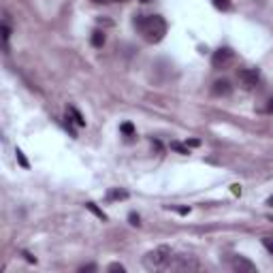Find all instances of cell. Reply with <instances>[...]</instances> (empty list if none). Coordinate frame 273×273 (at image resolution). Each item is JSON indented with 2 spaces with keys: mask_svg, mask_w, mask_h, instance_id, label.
I'll return each instance as SVG.
<instances>
[{
  "mask_svg": "<svg viewBox=\"0 0 273 273\" xmlns=\"http://www.w3.org/2000/svg\"><path fill=\"white\" fill-rule=\"evenodd\" d=\"M79 271H82V273H85V271H96V265H85V267H82Z\"/></svg>",
  "mask_w": 273,
  "mask_h": 273,
  "instance_id": "21",
  "label": "cell"
},
{
  "mask_svg": "<svg viewBox=\"0 0 273 273\" xmlns=\"http://www.w3.org/2000/svg\"><path fill=\"white\" fill-rule=\"evenodd\" d=\"M105 41H107V36H105L103 30H94V32H92V45L94 47H103Z\"/></svg>",
  "mask_w": 273,
  "mask_h": 273,
  "instance_id": "8",
  "label": "cell"
},
{
  "mask_svg": "<svg viewBox=\"0 0 273 273\" xmlns=\"http://www.w3.org/2000/svg\"><path fill=\"white\" fill-rule=\"evenodd\" d=\"M109 198H128V192L126 190H111L109 192Z\"/></svg>",
  "mask_w": 273,
  "mask_h": 273,
  "instance_id": "15",
  "label": "cell"
},
{
  "mask_svg": "<svg viewBox=\"0 0 273 273\" xmlns=\"http://www.w3.org/2000/svg\"><path fill=\"white\" fill-rule=\"evenodd\" d=\"M237 79H239V85L244 90H252L254 85L258 83L260 73H258V68H241L237 73Z\"/></svg>",
  "mask_w": 273,
  "mask_h": 273,
  "instance_id": "4",
  "label": "cell"
},
{
  "mask_svg": "<svg viewBox=\"0 0 273 273\" xmlns=\"http://www.w3.org/2000/svg\"><path fill=\"white\" fill-rule=\"evenodd\" d=\"M128 220H130V224H133V226H139L141 224V220H139V216H136V214H130Z\"/></svg>",
  "mask_w": 273,
  "mask_h": 273,
  "instance_id": "19",
  "label": "cell"
},
{
  "mask_svg": "<svg viewBox=\"0 0 273 273\" xmlns=\"http://www.w3.org/2000/svg\"><path fill=\"white\" fill-rule=\"evenodd\" d=\"M186 145H188V147H198V145H201V141H198V139H190V141H186Z\"/></svg>",
  "mask_w": 273,
  "mask_h": 273,
  "instance_id": "20",
  "label": "cell"
},
{
  "mask_svg": "<svg viewBox=\"0 0 273 273\" xmlns=\"http://www.w3.org/2000/svg\"><path fill=\"white\" fill-rule=\"evenodd\" d=\"M15 154H17V160H20V164L24 166V169H28V160H26V156H24V152L22 150H15Z\"/></svg>",
  "mask_w": 273,
  "mask_h": 273,
  "instance_id": "16",
  "label": "cell"
},
{
  "mask_svg": "<svg viewBox=\"0 0 273 273\" xmlns=\"http://www.w3.org/2000/svg\"><path fill=\"white\" fill-rule=\"evenodd\" d=\"M267 113H273V98L267 101Z\"/></svg>",
  "mask_w": 273,
  "mask_h": 273,
  "instance_id": "22",
  "label": "cell"
},
{
  "mask_svg": "<svg viewBox=\"0 0 273 273\" xmlns=\"http://www.w3.org/2000/svg\"><path fill=\"white\" fill-rule=\"evenodd\" d=\"M9 36H11V28H9V22L4 20L2 22V41H4V47H7V43H9Z\"/></svg>",
  "mask_w": 273,
  "mask_h": 273,
  "instance_id": "14",
  "label": "cell"
},
{
  "mask_svg": "<svg viewBox=\"0 0 273 273\" xmlns=\"http://www.w3.org/2000/svg\"><path fill=\"white\" fill-rule=\"evenodd\" d=\"M166 269H173V271H194V269H198V263L192 256H173Z\"/></svg>",
  "mask_w": 273,
  "mask_h": 273,
  "instance_id": "5",
  "label": "cell"
},
{
  "mask_svg": "<svg viewBox=\"0 0 273 273\" xmlns=\"http://www.w3.org/2000/svg\"><path fill=\"white\" fill-rule=\"evenodd\" d=\"M133 26L143 34L147 43H160L166 34V22L160 15H135Z\"/></svg>",
  "mask_w": 273,
  "mask_h": 273,
  "instance_id": "1",
  "label": "cell"
},
{
  "mask_svg": "<svg viewBox=\"0 0 273 273\" xmlns=\"http://www.w3.org/2000/svg\"><path fill=\"white\" fill-rule=\"evenodd\" d=\"M231 267L239 273H256V265L252 260H247L246 256H233L231 258Z\"/></svg>",
  "mask_w": 273,
  "mask_h": 273,
  "instance_id": "6",
  "label": "cell"
},
{
  "mask_svg": "<svg viewBox=\"0 0 273 273\" xmlns=\"http://www.w3.org/2000/svg\"><path fill=\"white\" fill-rule=\"evenodd\" d=\"M231 190H233L235 196H241V188H239V186H231Z\"/></svg>",
  "mask_w": 273,
  "mask_h": 273,
  "instance_id": "23",
  "label": "cell"
},
{
  "mask_svg": "<svg viewBox=\"0 0 273 273\" xmlns=\"http://www.w3.org/2000/svg\"><path fill=\"white\" fill-rule=\"evenodd\" d=\"M212 92H214L216 96H228L233 92V85H231L228 79H218V82H214Z\"/></svg>",
  "mask_w": 273,
  "mask_h": 273,
  "instance_id": "7",
  "label": "cell"
},
{
  "mask_svg": "<svg viewBox=\"0 0 273 273\" xmlns=\"http://www.w3.org/2000/svg\"><path fill=\"white\" fill-rule=\"evenodd\" d=\"M85 207H88V209H90V212L94 214V216H98V218H101V220H107V214H105L103 209H98V207H96V203H92V201H90V203H85Z\"/></svg>",
  "mask_w": 273,
  "mask_h": 273,
  "instance_id": "10",
  "label": "cell"
},
{
  "mask_svg": "<svg viewBox=\"0 0 273 273\" xmlns=\"http://www.w3.org/2000/svg\"><path fill=\"white\" fill-rule=\"evenodd\" d=\"M267 203H269V205H273V196H271V198H269V201H267Z\"/></svg>",
  "mask_w": 273,
  "mask_h": 273,
  "instance_id": "28",
  "label": "cell"
},
{
  "mask_svg": "<svg viewBox=\"0 0 273 273\" xmlns=\"http://www.w3.org/2000/svg\"><path fill=\"white\" fill-rule=\"evenodd\" d=\"M24 256H26V260H28V263H36V258H34V256H30L28 252H24Z\"/></svg>",
  "mask_w": 273,
  "mask_h": 273,
  "instance_id": "25",
  "label": "cell"
},
{
  "mask_svg": "<svg viewBox=\"0 0 273 273\" xmlns=\"http://www.w3.org/2000/svg\"><path fill=\"white\" fill-rule=\"evenodd\" d=\"M111 2H128V0H111Z\"/></svg>",
  "mask_w": 273,
  "mask_h": 273,
  "instance_id": "27",
  "label": "cell"
},
{
  "mask_svg": "<svg viewBox=\"0 0 273 273\" xmlns=\"http://www.w3.org/2000/svg\"><path fill=\"white\" fill-rule=\"evenodd\" d=\"M68 117H73V122L77 124V126H85V120H83V115L79 113V111L75 107H68Z\"/></svg>",
  "mask_w": 273,
  "mask_h": 273,
  "instance_id": "9",
  "label": "cell"
},
{
  "mask_svg": "<svg viewBox=\"0 0 273 273\" xmlns=\"http://www.w3.org/2000/svg\"><path fill=\"white\" fill-rule=\"evenodd\" d=\"M212 4L216 9H220V11H228L231 9V0H212Z\"/></svg>",
  "mask_w": 273,
  "mask_h": 273,
  "instance_id": "12",
  "label": "cell"
},
{
  "mask_svg": "<svg viewBox=\"0 0 273 273\" xmlns=\"http://www.w3.org/2000/svg\"><path fill=\"white\" fill-rule=\"evenodd\" d=\"M120 130H122V135H126V136H133L135 135V126L130 122H124L122 126H120Z\"/></svg>",
  "mask_w": 273,
  "mask_h": 273,
  "instance_id": "13",
  "label": "cell"
},
{
  "mask_svg": "<svg viewBox=\"0 0 273 273\" xmlns=\"http://www.w3.org/2000/svg\"><path fill=\"white\" fill-rule=\"evenodd\" d=\"M177 212H179V214H182V216H186V214H190V207H179V209H177Z\"/></svg>",
  "mask_w": 273,
  "mask_h": 273,
  "instance_id": "24",
  "label": "cell"
},
{
  "mask_svg": "<svg viewBox=\"0 0 273 273\" xmlns=\"http://www.w3.org/2000/svg\"><path fill=\"white\" fill-rule=\"evenodd\" d=\"M269 220H271V222H273V216H269Z\"/></svg>",
  "mask_w": 273,
  "mask_h": 273,
  "instance_id": "30",
  "label": "cell"
},
{
  "mask_svg": "<svg viewBox=\"0 0 273 273\" xmlns=\"http://www.w3.org/2000/svg\"><path fill=\"white\" fill-rule=\"evenodd\" d=\"M171 258H173L171 247L169 246H158L156 250L147 252L143 256V265H145V269H150V271H160V269H166V267H169Z\"/></svg>",
  "mask_w": 273,
  "mask_h": 273,
  "instance_id": "2",
  "label": "cell"
},
{
  "mask_svg": "<svg viewBox=\"0 0 273 273\" xmlns=\"http://www.w3.org/2000/svg\"><path fill=\"white\" fill-rule=\"evenodd\" d=\"M92 2H98V4H109L111 0H92Z\"/></svg>",
  "mask_w": 273,
  "mask_h": 273,
  "instance_id": "26",
  "label": "cell"
},
{
  "mask_svg": "<svg viewBox=\"0 0 273 273\" xmlns=\"http://www.w3.org/2000/svg\"><path fill=\"white\" fill-rule=\"evenodd\" d=\"M233 60H235V54H233V49L231 47H220V49H216L214 55H212V66L214 68H228L233 64Z\"/></svg>",
  "mask_w": 273,
  "mask_h": 273,
  "instance_id": "3",
  "label": "cell"
},
{
  "mask_svg": "<svg viewBox=\"0 0 273 273\" xmlns=\"http://www.w3.org/2000/svg\"><path fill=\"white\" fill-rule=\"evenodd\" d=\"M171 150H175L179 154H190V147L184 145V143H179V141H171Z\"/></svg>",
  "mask_w": 273,
  "mask_h": 273,
  "instance_id": "11",
  "label": "cell"
},
{
  "mask_svg": "<svg viewBox=\"0 0 273 273\" xmlns=\"http://www.w3.org/2000/svg\"><path fill=\"white\" fill-rule=\"evenodd\" d=\"M263 246L267 247V252L273 254V239L271 237H263Z\"/></svg>",
  "mask_w": 273,
  "mask_h": 273,
  "instance_id": "17",
  "label": "cell"
},
{
  "mask_svg": "<svg viewBox=\"0 0 273 273\" xmlns=\"http://www.w3.org/2000/svg\"><path fill=\"white\" fill-rule=\"evenodd\" d=\"M107 271H120V273H124L126 269H124V265H120V263H113V265H109V267H107Z\"/></svg>",
  "mask_w": 273,
  "mask_h": 273,
  "instance_id": "18",
  "label": "cell"
},
{
  "mask_svg": "<svg viewBox=\"0 0 273 273\" xmlns=\"http://www.w3.org/2000/svg\"><path fill=\"white\" fill-rule=\"evenodd\" d=\"M141 2H143V4H145V2H150V0H141Z\"/></svg>",
  "mask_w": 273,
  "mask_h": 273,
  "instance_id": "29",
  "label": "cell"
}]
</instances>
